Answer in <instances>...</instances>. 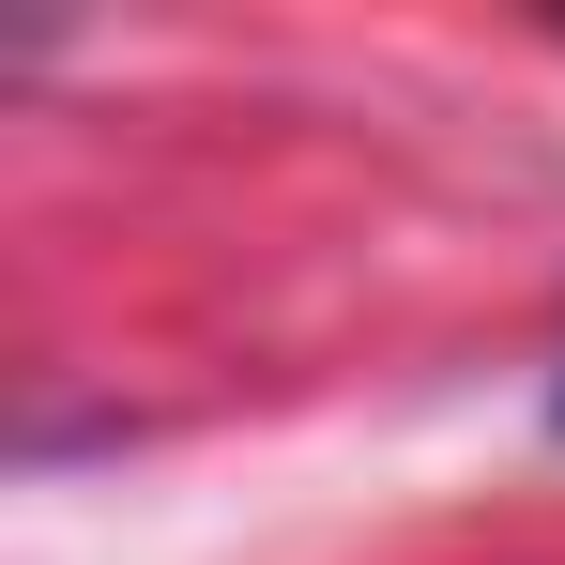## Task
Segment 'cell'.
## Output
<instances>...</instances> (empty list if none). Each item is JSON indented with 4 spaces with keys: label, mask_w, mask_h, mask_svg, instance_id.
Returning <instances> with one entry per match:
<instances>
[]
</instances>
